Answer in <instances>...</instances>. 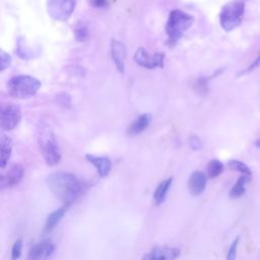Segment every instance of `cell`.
Segmentation results:
<instances>
[{
	"mask_svg": "<svg viewBox=\"0 0 260 260\" xmlns=\"http://www.w3.org/2000/svg\"><path fill=\"white\" fill-rule=\"evenodd\" d=\"M12 140L10 137L2 134L0 138V167L4 169L11 156Z\"/></svg>",
	"mask_w": 260,
	"mask_h": 260,
	"instance_id": "obj_17",
	"label": "cell"
},
{
	"mask_svg": "<svg viewBox=\"0 0 260 260\" xmlns=\"http://www.w3.org/2000/svg\"><path fill=\"white\" fill-rule=\"evenodd\" d=\"M68 207H69V205L64 204L63 206L59 207L58 209H55L54 211H52L46 218L44 231L47 232V233L51 232L60 222V220L63 218V216L65 215V213L68 209Z\"/></svg>",
	"mask_w": 260,
	"mask_h": 260,
	"instance_id": "obj_16",
	"label": "cell"
},
{
	"mask_svg": "<svg viewBox=\"0 0 260 260\" xmlns=\"http://www.w3.org/2000/svg\"><path fill=\"white\" fill-rule=\"evenodd\" d=\"M85 159L95 168L99 176L102 178L107 177L112 170V161L107 156H96L90 153H86Z\"/></svg>",
	"mask_w": 260,
	"mask_h": 260,
	"instance_id": "obj_13",
	"label": "cell"
},
{
	"mask_svg": "<svg viewBox=\"0 0 260 260\" xmlns=\"http://www.w3.org/2000/svg\"><path fill=\"white\" fill-rule=\"evenodd\" d=\"M239 242H240V237H237L232 245L230 246V249L228 251V255H226V259L229 260H233L236 258V255H237V249H238V245H239Z\"/></svg>",
	"mask_w": 260,
	"mask_h": 260,
	"instance_id": "obj_27",
	"label": "cell"
},
{
	"mask_svg": "<svg viewBox=\"0 0 260 260\" xmlns=\"http://www.w3.org/2000/svg\"><path fill=\"white\" fill-rule=\"evenodd\" d=\"M126 47L123 43L113 40L111 42V56L112 60L120 73H124L125 71V60H126Z\"/></svg>",
	"mask_w": 260,
	"mask_h": 260,
	"instance_id": "obj_12",
	"label": "cell"
},
{
	"mask_svg": "<svg viewBox=\"0 0 260 260\" xmlns=\"http://www.w3.org/2000/svg\"><path fill=\"white\" fill-rule=\"evenodd\" d=\"M133 59L137 65L149 70L155 68H162L165 65V54H149L144 48L137 49Z\"/></svg>",
	"mask_w": 260,
	"mask_h": 260,
	"instance_id": "obj_8",
	"label": "cell"
},
{
	"mask_svg": "<svg viewBox=\"0 0 260 260\" xmlns=\"http://www.w3.org/2000/svg\"><path fill=\"white\" fill-rule=\"evenodd\" d=\"M259 67H260V52H259L258 56L256 57V59H255L245 70H243V71L239 74V76L249 74V73H251L252 71H254L255 69H257V68H259Z\"/></svg>",
	"mask_w": 260,
	"mask_h": 260,
	"instance_id": "obj_26",
	"label": "cell"
},
{
	"mask_svg": "<svg viewBox=\"0 0 260 260\" xmlns=\"http://www.w3.org/2000/svg\"><path fill=\"white\" fill-rule=\"evenodd\" d=\"M16 54L19 56V58L21 59H29L32 57V52L28 49L25 48L23 42L21 39H19L18 44H17V49H16Z\"/></svg>",
	"mask_w": 260,
	"mask_h": 260,
	"instance_id": "obj_22",
	"label": "cell"
},
{
	"mask_svg": "<svg viewBox=\"0 0 260 260\" xmlns=\"http://www.w3.org/2000/svg\"><path fill=\"white\" fill-rule=\"evenodd\" d=\"M245 14V3L242 0H235L226 3L219 13L220 26L225 31H231L238 27Z\"/></svg>",
	"mask_w": 260,
	"mask_h": 260,
	"instance_id": "obj_5",
	"label": "cell"
},
{
	"mask_svg": "<svg viewBox=\"0 0 260 260\" xmlns=\"http://www.w3.org/2000/svg\"><path fill=\"white\" fill-rule=\"evenodd\" d=\"M21 251H22V240L18 239L14 242L12 249H11V259L16 260L21 256Z\"/></svg>",
	"mask_w": 260,
	"mask_h": 260,
	"instance_id": "obj_23",
	"label": "cell"
},
{
	"mask_svg": "<svg viewBox=\"0 0 260 260\" xmlns=\"http://www.w3.org/2000/svg\"><path fill=\"white\" fill-rule=\"evenodd\" d=\"M24 175L23 167L20 164L13 165L5 175L1 177V188H12L17 186Z\"/></svg>",
	"mask_w": 260,
	"mask_h": 260,
	"instance_id": "obj_9",
	"label": "cell"
},
{
	"mask_svg": "<svg viewBox=\"0 0 260 260\" xmlns=\"http://www.w3.org/2000/svg\"><path fill=\"white\" fill-rule=\"evenodd\" d=\"M21 120V110L15 104H4L1 106L0 127L4 131H11L18 126Z\"/></svg>",
	"mask_w": 260,
	"mask_h": 260,
	"instance_id": "obj_7",
	"label": "cell"
},
{
	"mask_svg": "<svg viewBox=\"0 0 260 260\" xmlns=\"http://www.w3.org/2000/svg\"><path fill=\"white\" fill-rule=\"evenodd\" d=\"M194 17L180 9L172 10L166 24V32L171 44L180 40L184 32L193 24Z\"/></svg>",
	"mask_w": 260,
	"mask_h": 260,
	"instance_id": "obj_4",
	"label": "cell"
},
{
	"mask_svg": "<svg viewBox=\"0 0 260 260\" xmlns=\"http://www.w3.org/2000/svg\"><path fill=\"white\" fill-rule=\"evenodd\" d=\"M55 246L50 240H43L35 244L28 251V259H47L54 253Z\"/></svg>",
	"mask_w": 260,
	"mask_h": 260,
	"instance_id": "obj_11",
	"label": "cell"
},
{
	"mask_svg": "<svg viewBox=\"0 0 260 260\" xmlns=\"http://www.w3.org/2000/svg\"><path fill=\"white\" fill-rule=\"evenodd\" d=\"M196 88L197 90H200V91H203V90H206L207 89V78L205 77H201L199 78L197 81H196Z\"/></svg>",
	"mask_w": 260,
	"mask_h": 260,
	"instance_id": "obj_29",
	"label": "cell"
},
{
	"mask_svg": "<svg viewBox=\"0 0 260 260\" xmlns=\"http://www.w3.org/2000/svg\"><path fill=\"white\" fill-rule=\"evenodd\" d=\"M151 122L150 114H141L127 128V135L134 137L146 130Z\"/></svg>",
	"mask_w": 260,
	"mask_h": 260,
	"instance_id": "obj_15",
	"label": "cell"
},
{
	"mask_svg": "<svg viewBox=\"0 0 260 260\" xmlns=\"http://www.w3.org/2000/svg\"><path fill=\"white\" fill-rule=\"evenodd\" d=\"M206 183H207V177L204 173L200 171L193 172L188 181L189 192L193 196L200 195L205 190Z\"/></svg>",
	"mask_w": 260,
	"mask_h": 260,
	"instance_id": "obj_14",
	"label": "cell"
},
{
	"mask_svg": "<svg viewBox=\"0 0 260 260\" xmlns=\"http://www.w3.org/2000/svg\"><path fill=\"white\" fill-rule=\"evenodd\" d=\"M189 146L193 149V150H199L202 148L203 144H202V141L200 140V138L198 136H195V135H192L190 136L189 138Z\"/></svg>",
	"mask_w": 260,
	"mask_h": 260,
	"instance_id": "obj_28",
	"label": "cell"
},
{
	"mask_svg": "<svg viewBox=\"0 0 260 260\" xmlns=\"http://www.w3.org/2000/svg\"><path fill=\"white\" fill-rule=\"evenodd\" d=\"M250 177L248 175H242L239 177L237 182L234 184L232 189L230 190V197L231 198H240L246 192V185L250 181Z\"/></svg>",
	"mask_w": 260,
	"mask_h": 260,
	"instance_id": "obj_19",
	"label": "cell"
},
{
	"mask_svg": "<svg viewBox=\"0 0 260 260\" xmlns=\"http://www.w3.org/2000/svg\"><path fill=\"white\" fill-rule=\"evenodd\" d=\"M37 140L40 151L47 166H57L61 160L62 154L56 135L49 124L40 122L37 129Z\"/></svg>",
	"mask_w": 260,
	"mask_h": 260,
	"instance_id": "obj_2",
	"label": "cell"
},
{
	"mask_svg": "<svg viewBox=\"0 0 260 260\" xmlns=\"http://www.w3.org/2000/svg\"><path fill=\"white\" fill-rule=\"evenodd\" d=\"M77 42H85L88 39V30L85 26H79L74 31Z\"/></svg>",
	"mask_w": 260,
	"mask_h": 260,
	"instance_id": "obj_25",
	"label": "cell"
},
{
	"mask_svg": "<svg viewBox=\"0 0 260 260\" xmlns=\"http://www.w3.org/2000/svg\"><path fill=\"white\" fill-rule=\"evenodd\" d=\"M181 254V251L173 247H154L149 252L145 253L142 257L144 260H165V259H176Z\"/></svg>",
	"mask_w": 260,
	"mask_h": 260,
	"instance_id": "obj_10",
	"label": "cell"
},
{
	"mask_svg": "<svg viewBox=\"0 0 260 260\" xmlns=\"http://www.w3.org/2000/svg\"><path fill=\"white\" fill-rule=\"evenodd\" d=\"M47 185L54 196L63 204L71 205L84 192V183L75 175L56 172L47 178Z\"/></svg>",
	"mask_w": 260,
	"mask_h": 260,
	"instance_id": "obj_1",
	"label": "cell"
},
{
	"mask_svg": "<svg viewBox=\"0 0 260 260\" xmlns=\"http://www.w3.org/2000/svg\"><path fill=\"white\" fill-rule=\"evenodd\" d=\"M75 0H47L48 14L55 20L65 21L73 13Z\"/></svg>",
	"mask_w": 260,
	"mask_h": 260,
	"instance_id": "obj_6",
	"label": "cell"
},
{
	"mask_svg": "<svg viewBox=\"0 0 260 260\" xmlns=\"http://www.w3.org/2000/svg\"><path fill=\"white\" fill-rule=\"evenodd\" d=\"M92 4L96 7H104L107 4V0H92Z\"/></svg>",
	"mask_w": 260,
	"mask_h": 260,
	"instance_id": "obj_30",
	"label": "cell"
},
{
	"mask_svg": "<svg viewBox=\"0 0 260 260\" xmlns=\"http://www.w3.org/2000/svg\"><path fill=\"white\" fill-rule=\"evenodd\" d=\"M41 86V81L30 75H16L11 77L6 83L9 95L18 100L34 96L39 91Z\"/></svg>",
	"mask_w": 260,
	"mask_h": 260,
	"instance_id": "obj_3",
	"label": "cell"
},
{
	"mask_svg": "<svg viewBox=\"0 0 260 260\" xmlns=\"http://www.w3.org/2000/svg\"><path fill=\"white\" fill-rule=\"evenodd\" d=\"M172 183H173V178L171 177V178H168V179L161 181L157 185L155 191L153 192V200H154L155 204L159 205L165 202V200L167 198L168 191H169Z\"/></svg>",
	"mask_w": 260,
	"mask_h": 260,
	"instance_id": "obj_18",
	"label": "cell"
},
{
	"mask_svg": "<svg viewBox=\"0 0 260 260\" xmlns=\"http://www.w3.org/2000/svg\"><path fill=\"white\" fill-rule=\"evenodd\" d=\"M230 169L236 171V172H239L241 173L242 175H248V176H251V170L250 168L244 164L243 161H240V160H237V159H231L229 162H228Z\"/></svg>",
	"mask_w": 260,
	"mask_h": 260,
	"instance_id": "obj_21",
	"label": "cell"
},
{
	"mask_svg": "<svg viewBox=\"0 0 260 260\" xmlns=\"http://www.w3.org/2000/svg\"><path fill=\"white\" fill-rule=\"evenodd\" d=\"M0 59H1L0 71L3 72L6 68H8L10 66L12 59H11V56L8 53L4 52L3 50H1V52H0Z\"/></svg>",
	"mask_w": 260,
	"mask_h": 260,
	"instance_id": "obj_24",
	"label": "cell"
},
{
	"mask_svg": "<svg viewBox=\"0 0 260 260\" xmlns=\"http://www.w3.org/2000/svg\"><path fill=\"white\" fill-rule=\"evenodd\" d=\"M223 172V165L219 159L213 158L207 165V175L209 178L214 179Z\"/></svg>",
	"mask_w": 260,
	"mask_h": 260,
	"instance_id": "obj_20",
	"label": "cell"
},
{
	"mask_svg": "<svg viewBox=\"0 0 260 260\" xmlns=\"http://www.w3.org/2000/svg\"><path fill=\"white\" fill-rule=\"evenodd\" d=\"M255 144H256V146H257V147H260V138L256 141V143H255Z\"/></svg>",
	"mask_w": 260,
	"mask_h": 260,
	"instance_id": "obj_31",
	"label": "cell"
}]
</instances>
